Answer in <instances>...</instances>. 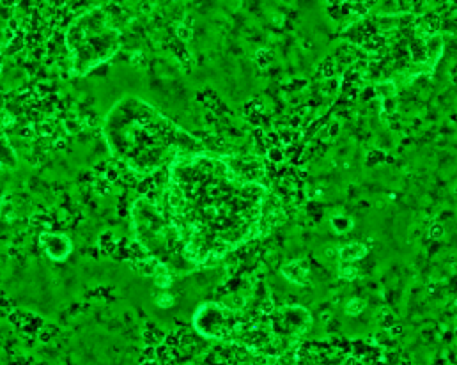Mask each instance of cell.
Masks as SVG:
<instances>
[]
</instances>
